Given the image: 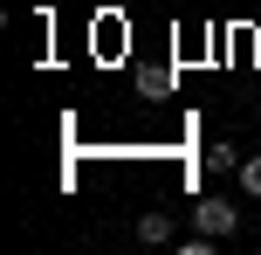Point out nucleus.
Here are the masks:
<instances>
[{
  "label": "nucleus",
  "instance_id": "nucleus-3",
  "mask_svg": "<svg viewBox=\"0 0 261 255\" xmlns=\"http://www.w3.org/2000/svg\"><path fill=\"white\" fill-rule=\"evenodd\" d=\"M138 242H151V248L172 242V221H165V214H144V221H138Z\"/></svg>",
  "mask_w": 261,
  "mask_h": 255
},
{
  "label": "nucleus",
  "instance_id": "nucleus-4",
  "mask_svg": "<svg viewBox=\"0 0 261 255\" xmlns=\"http://www.w3.org/2000/svg\"><path fill=\"white\" fill-rule=\"evenodd\" d=\"M241 187H248L254 200H261V159H241Z\"/></svg>",
  "mask_w": 261,
  "mask_h": 255
},
{
  "label": "nucleus",
  "instance_id": "nucleus-2",
  "mask_svg": "<svg viewBox=\"0 0 261 255\" xmlns=\"http://www.w3.org/2000/svg\"><path fill=\"white\" fill-rule=\"evenodd\" d=\"M206 173H241V152L234 145H206Z\"/></svg>",
  "mask_w": 261,
  "mask_h": 255
},
{
  "label": "nucleus",
  "instance_id": "nucleus-1",
  "mask_svg": "<svg viewBox=\"0 0 261 255\" xmlns=\"http://www.w3.org/2000/svg\"><path fill=\"white\" fill-rule=\"evenodd\" d=\"M193 221H199L206 235H220V242H227V235L241 228V207H227V200H199V207H193Z\"/></svg>",
  "mask_w": 261,
  "mask_h": 255
}]
</instances>
